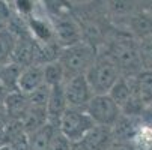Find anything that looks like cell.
I'll use <instances>...</instances> for the list:
<instances>
[{
  "instance_id": "cell-19",
  "label": "cell",
  "mask_w": 152,
  "mask_h": 150,
  "mask_svg": "<svg viewBox=\"0 0 152 150\" xmlns=\"http://www.w3.org/2000/svg\"><path fill=\"white\" fill-rule=\"evenodd\" d=\"M48 120V113L47 108H38V107H30L29 113L24 116V119L21 120V125H23V129L26 134H32L36 129L42 128L44 125H47Z\"/></svg>"
},
{
  "instance_id": "cell-9",
  "label": "cell",
  "mask_w": 152,
  "mask_h": 150,
  "mask_svg": "<svg viewBox=\"0 0 152 150\" xmlns=\"http://www.w3.org/2000/svg\"><path fill=\"white\" fill-rule=\"evenodd\" d=\"M26 21H27V27H29L30 36L38 42L39 45H47V44L57 42L56 35H54L53 21L45 12L44 14H35L33 17H30Z\"/></svg>"
},
{
  "instance_id": "cell-22",
  "label": "cell",
  "mask_w": 152,
  "mask_h": 150,
  "mask_svg": "<svg viewBox=\"0 0 152 150\" xmlns=\"http://www.w3.org/2000/svg\"><path fill=\"white\" fill-rule=\"evenodd\" d=\"M15 42H17V38L9 30L0 32V66L11 63Z\"/></svg>"
},
{
  "instance_id": "cell-11",
  "label": "cell",
  "mask_w": 152,
  "mask_h": 150,
  "mask_svg": "<svg viewBox=\"0 0 152 150\" xmlns=\"http://www.w3.org/2000/svg\"><path fill=\"white\" fill-rule=\"evenodd\" d=\"M3 105H5V113L9 122H21L32 107L29 96L20 90L8 92L5 95Z\"/></svg>"
},
{
  "instance_id": "cell-5",
  "label": "cell",
  "mask_w": 152,
  "mask_h": 150,
  "mask_svg": "<svg viewBox=\"0 0 152 150\" xmlns=\"http://www.w3.org/2000/svg\"><path fill=\"white\" fill-rule=\"evenodd\" d=\"M86 111L96 125L110 128H113L124 114L122 108L113 101L110 95H95Z\"/></svg>"
},
{
  "instance_id": "cell-24",
  "label": "cell",
  "mask_w": 152,
  "mask_h": 150,
  "mask_svg": "<svg viewBox=\"0 0 152 150\" xmlns=\"http://www.w3.org/2000/svg\"><path fill=\"white\" fill-rule=\"evenodd\" d=\"M44 75H45V83L51 87L65 83V71L59 63V60L44 65Z\"/></svg>"
},
{
  "instance_id": "cell-21",
  "label": "cell",
  "mask_w": 152,
  "mask_h": 150,
  "mask_svg": "<svg viewBox=\"0 0 152 150\" xmlns=\"http://www.w3.org/2000/svg\"><path fill=\"white\" fill-rule=\"evenodd\" d=\"M131 143L137 150H152V122H146L142 117V123L131 138Z\"/></svg>"
},
{
  "instance_id": "cell-13",
  "label": "cell",
  "mask_w": 152,
  "mask_h": 150,
  "mask_svg": "<svg viewBox=\"0 0 152 150\" xmlns=\"http://www.w3.org/2000/svg\"><path fill=\"white\" fill-rule=\"evenodd\" d=\"M68 108H69V105H68L66 95H65L63 84L53 86V87H51V93H50V99H48V105H47L48 120L59 126V122H60L62 116L66 113Z\"/></svg>"
},
{
  "instance_id": "cell-2",
  "label": "cell",
  "mask_w": 152,
  "mask_h": 150,
  "mask_svg": "<svg viewBox=\"0 0 152 150\" xmlns=\"http://www.w3.org/2000/svg\"><path fill=\"white\" fill-rule=\"evenodd\" d=\"M98 53H99L98 48H95L94 45L84 41L78 42L75 45L62 48L57 60L65 71V81L77 75H86V72L95 63Z\"/></svg>"
},
{
  "instance_id": "cell-31",
  "label": "cell",
  "mask_w": 152,
  "mask_h": 150,
  "mask_svg": "<svg viewBox=\"0 0 152 150\" xmlns=\"http://www.w3.org/2000/svg\"><path fill=\"white\" fill-rule=\"evenodd\" d=\"M6 2H9V3H11V2H12V0H6Z\"/></svg>"
},
{
  "instance_id": "cell-25",
  "label": "cell",
  "mask_w": 152,
  "mask_h": 150,
  "mask_svg": "<svg viewBox=\"0 0 152 150\" xmlns=\"http://www.w3.org/2000/svg\"><path fill=\"white\" fill-rule=\"evenodd\" d=\"M50 93H51V86H48L47 83L42 84L41 87H38L36 90H33L32 93L27 95L29 101H30V105L32 107H38V108H47Z\"/></svg>"
},
{
  "instance_id": "cell-1",
  "label": "cell",
  "mask_w": 152,
  "mask_h": 150,
  "mask_svg": "<svg viewBox=\"0 0 152 150\" xmlns=\"http://www.w3.org/2000/svg\"><path fill=\"white\" fill-rule=\"evenodd\" d=\"M99 51H104L107 56L112 57L124 77H136L140 71L145 69L139 41L125 27L115 26L113 32Z\"/></svg>"
},
{
  "instance_id": "cell-20",
  "label": "cell",
  "mask_w": 152,
  "mask_h": 150,
  "mask_svg": "<svg viewBox=\"0 0 152 150\" xmlns=\"http://www.w3.org/2000/svg\"><path fill=\"white\" fill-rule=\"evenodd\" d=\"M23 68L15 65V63H6L0 66V86L6 92L18 90V80L21 75Z\"/></svg>"
},
{
  "instance_id": "cell-15",
  "label": "cell",
  "mask_w": 152,
  "mask_h": 150,
  "mask_svg": "<svg viewBox=\"0 0 152 150\" xmlns=\"http://www.w3.org/2000/svg\"><path fill=\"white\" fill-rule=\"evenodd\" d=\"M122 27H125L137 41L146 39L152 36V14L142 9L134 14Z\"/></svg>"
},
{
  "instance_id": "cell-27",
  "label": "cell",
  "mask_w": 152,
  "mask_h": 150,
  "mask_svg": "<svg viewBox=\"0 0 152 150\" xmlns=\"http://www.w3.org/2000/svg\"><path fill=\"white\" fill-rule=\"evenodd\" d=\"M139 47H140V54L145 68L152 69V36L139 41Z\"/></svg>"
},
{
  "instance_id": "cell-23",
  "label": "cell",
  "mask_w": 152,
  "mask_h": 150,
  "mask_svg": "<svg viewBox=\"0 0 152 150\" xmlns=\"http://www.w3.org/2000/svg\"><path fill=\"white\" fill-rule=\"evenodd\" d=\"M41 5H42V8H44V12L50 18L59 17V15L66 14V12H71V9L74 6L69 0H41Z\"/></svg>"
},
{
  "instance_id": "cell-6",
  "label": "cell",
  "mask_w": 152,
  "mask_h": 150,
  "mask_svg": "<svg viewBox=\"0 0 152 150\" xmlns=\"http://www.w3.org/2000/svg\"><path fill=\"white\" fill-rule=\"evenodd\" d=\"M63 87H65V95H66L69 108L84 110V111L88 110L95 93L86 75H77V77L68 78L63 83Z\"/></svg>"
},
{
  "instance_id": "cell-16",
  "label": "cell",
  "mask_w": 152,
  "mask_h": 150,
  "mask_svg": "<svg viewBox=\"0 0 152 150\" xmlns=\"http://www.w3.org/2000/svg\"><path fill=\"white\" fill-rule=\"evenodd\" d=\"M137 92V87H136V77H121L118 80V83L113 86V89L110 90V95L113 98V101L124 108V107L129 102L134 96V93Z\"/></svg>"
},
{
  "instance_id": "cell-17",
  "label": "cell",
  "mask_w": 152,
  "mask_h": 150,
  "mask_svg": "<svg viewBox=\"0 0 152 150\" xmlns=\"http://www.w3.org/2000/svg\"><path fill=\"white\" fill-rule=\"evenodd\" d=\"M57 132H59V126L48 122L47 125L36 129L35 132L27 134L30 150H48V147H50V144Z\"/></svg>"
},
{
  "instance_id": "cell-18",
  "label": "cell",
  "mask_w": 152,
  "mask_h": 150,
  "mask_svg": "<svg viewBox=\"0 0 152 150\" xmlns=\"http://www.w3.org/2000/svg\"><path fill=\"white\" fill-rule=\"evenodd\" d=\"M136 87L146 111L152 110V69L145 68L136 75Z\"/></svg>"
},
{
  "instance_id": "cell-30",
  "label": "cell",
  "mask_w": 152,
  "mask_h": 150,
  "mask_svg": "<svg viewBox=\"0 0 152 150\" xmlns=\"http://www.w3.org/2000/svg\"><path fill=\"white\" fill-rule=\"evenodd\" d=\"M72 150H91V149L88 146H84L83 143H75L74 147H72Z\"/></svg>"
},
{
  "instance_id": "cell-8",
  "label": "cell",
  "mask_w": 152,
  "mask_h": 150,
  "mask_svg": "<svg viewBox=\"0 0 152 150\" xmlns=\"http://www.w3.org/2000/svg\"><path fill=\"white\" fill-rule=\"evenodd\" d=\"M38 54H39V44L30 35H24L17 38L11 62L21 68H26L30 65H39Z\"/></svg>"
},
{
  "instance_id": "cell-4",
  "label": "cell",
  "mask_w": 152,
  "mask_h": 150,
  "mask_svg": "<svg viewBox=\"0 0 152 150\" xmlns=\"http://www.w3.org/2000/svg\"><path fill=\"white\" fill-rule=\"evenodd\" d=\"M96 123L84 110L68 108L59 122V131L71 143H80Z\"/></svg>"
},
{
  "instance_id": "cell-12",
  "label": "cell",
  "mask_w": 152,
  "mask_h": 150,
  "mask_svg": "<svg viewBox=\"0 0 152 150\" xmlns=\"http://www.w3.org/2000/svg\"><path fill=\"white\" fill-rule=\"evenodd\" d=\"M115 141L116 138H115L113 128L95 125L80 143L88 146L91 150H108Z\"/></svg>"
},
{
  "instance_id": "cell-29",
  "label": "cell",
  "mask_w": 152,
  "mask_h": 150,
  "mask_svg": "<svg viewBox=\"0 0 152 150\" xmlns=\"http://www.w3.org/2000/svg\"><path fill=\"white\" fill-rule=\"evenodd\" d=\"M108 150H137L131 141H115Z\"/></svg>"
},
{
  "instance_id": "cell-26",
  "label": "cell",
  "mask_w": 152,
  "mask_h": 150,
  "mask_svg": "<svg viewBox=\"0 0 152 150\" xmlns=\"http://www.w3.org/2000/svg\"><path fill=\"white\" fill-rule=\"evenodd\" d=\"M12 17H14V9L11 3L6 0H0V32L8 30Z\"/></svg>"
},
{
  "instance_id": "cell-10",
  "label": "cell",
  "mask_w": 152,
  "mask_h": 150,
  "mask_svg": "<svg viewBox=\"0 0 152 150\" xmlns=\"http://www.w3.org/2000/svg\"><path fill=\"white\" fill-rule=\"evenodd\" d=\"M105 8L112 23L122 27L134 14L142 11L140 0H105Z\"/></svg>"
},
{
  "instance_id": "cell-14",
  "label": "cell",
  "mask_w": 152,
  "mask_h": 150,
  "mask_svg": "<svg viewBox=\"0 0 152 150\" xmlns=\"http://www.w3.org/2000/svg\"><path fill=\"white\" fill-rule=\"evenodd\" d=\"M42 84H45V75H44V65H30L21 71L20 80H18V90L26 95L32 93Z\"/></svg>"
},
{
  "instance_id": "cell-7",
  "label": "cell",
  "mask_w": 152,
  "mask_h": 150,
  "mask_svg": "<svg viewBox=\"0 0 152 150\" xmlns=\"http://www.w3.org/2000/svg\"><path fill=\"white\" fill-rule=\"evenodd\" d=\"M54 26V35L56 41L62 48H66L71 45H75L78 42H83V30L78 24V21L71 12L62 14L59 17L51 18Z\"/></svg>"
},
{
  "instance_id": "cell-3",
  "label": "cell",
  "mask_w": 152,
  "mask_h": 150,
  "mask_svg": "<svg viewBox=\"0 0 152 150\" xmlns=\"http://www.w3.org/2000/svg\"><path fill=\"white\" fill-rule=\"evenodd\" d=\"M121 77V69L112 60V57L107 56L104 51L98 53L95 63L86 72V78L95 95H108Z\"/></svg>"
},
{
  "instance_id": "cell-28",
  "label": "cell",
  "mask_w": 152,
  "mask_h": 150,
  "mask_svg": "<svg viewBox=\"0 0 152 150\" xmlns=\"http://www.w3.org/2000/svg\"><path fill=\"white\" fill-rule=\"evenodd\" d=\"M72 147H74V143H71L66 137L59 131L56 134V137L53 138L48 150H72Z\"/></svg>"
}]
</instances>
